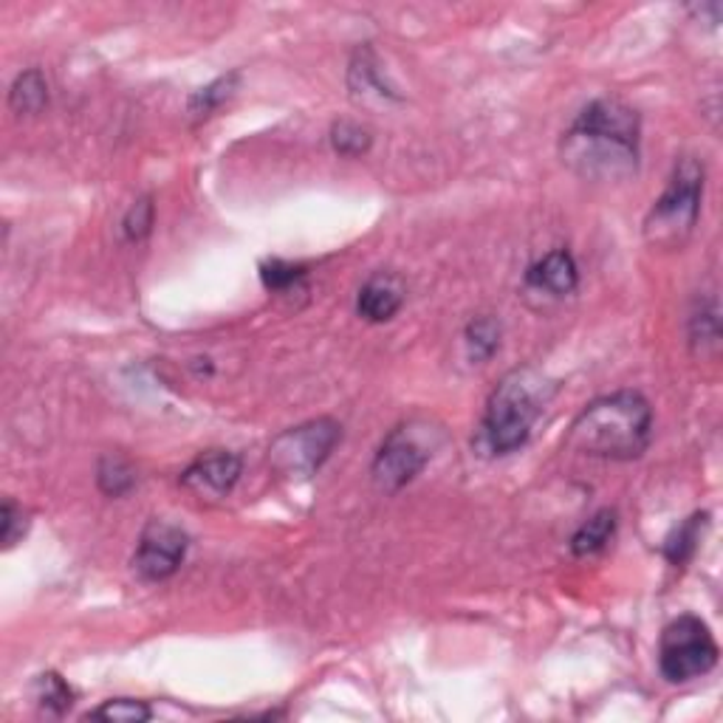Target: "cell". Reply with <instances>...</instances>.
<instances>
[{
	"instance_id": "1",
	"label": "cell",
	"mask_w": 723,
	"mask_h": 723,
	"mask_svg": "<svg viewBox=\"0 0 723 723\" xmlns=\"http://www.w3.org/2000/svg\"><path fill=\"white\" fill-rule=\"evenodd\" d=\"M560 156L576 176L621 181L639 173L641 123L630 105L602 96L585 105L560 139Z\"/></svg>"
},
{
	"instance_id": "2",
	"label": "cell",
	"mask_w": 723,
	"mask_h": 723,
	"mask_svg": "<svg viewBox=\"0 0 723 723\" xmlns=\"http://www.w3.org/2000/svg\"><path fill=\"white\" fill-rule=\"evenodd\" d=\"M653 410L636 391H619L594 398L576 416L568 433V447L588 458L634 461L650 447Z\"/></svg>"
},
{
	"instance_id": "3",
	"label": "cell",
	"mask_w": 723,
	"mask_h": 723,
	"mask_svg": "<svg viewBox=\"0 0 723 723\" xmlns=\"http://www.w3.org/2000/svg\"><path fill=\"white\" fill-rule=\"evenodd\" d=\"M554 396L557 382L549 373L534 365L512 368L489 396L480 422V444L489 455L518 453L532 438L534 424L543 418Z\"/></svg>"
},
{
	"instance_id": "4",
	"label": "cell",
	"mask_w": 723,
	"mask_h": 723,
	"mask_svg": "<svg viewBox=\"0 0 723 723\" xmlns=\"http://www.w3.org/2000/svg\"><path fill=\"white\" fill-rule=\"evenodd\" d=\"M704 199V164L695 156L676 161L664 192L645 219V241L653 249H681L690 241Z\"/></svg>"
},
{
	"instance_id": "5",
	"label": "cell",
	"mask_w": 723,
	"mask_h": 723,
	"mask_svg": "<svg viewBox=\"0 0 723 723\" xmlns=\"http://www.w3.org/2000/svg\"><path fill=\"white\" fill-rule=\"evenodd\" d=\"M444 442L442 429L429 422H404L387 433L373 458L371 478L382 492H398L410 480L422 475V469L433 461L438 444Z\"/></svg>"
},
{
	"instance_id": "6",
	"label": "cell",
	"mask_w": 723,
	"mask_h": 723,
	"mask_svg": "<svg viewBox=\"0 0 723 723\" xmlns=\"http://www.w3.org/2000/svg\"><path fill=\"white\" fill-rule=\"evenodd\" d=\"M717 641L710 625L684 614L672 619L659 641V672L667 684H690L717 664Z\"/></svg>"
},
{
	"instance_id": "7",
	"label": "cell",
	"mask_w": 723,
	"mask_h": 723,
	"mask_svg": "<svg viewBox=\"0 0 723 723\" xmlns=\"http://www.w3.org/2000/svg\"><path fill=\"white\" fill-rule=\"evenodd\" d=\"M342 427L333 418H315L297 424L272 442L269 467L280 478L306 480L328 461V455L340 444Z\"/></svg>"
},
{
	"instance_id": "8",
	"label": "cell",
	"mask_w": 723,
	"mask_h": 723,
	"mask_svg": "<svg viewBox=\"0 0 723 723\" xmlns=\"http://www.w3.org/2000/svg\"><path fill=\"white\" fill-rule=\"evenodd\" d=\"M187 545H190V540H187V534L181 532L179 525L153 520V523L145 525L139 545H136L134 571L141 580H148V583L170 580L181 568V563H184Z\"/></svg>"
},
{
	"instance_id": "9",
	"label": "cell",
	"mask_w": 723,
	"mask_h": 723,
	"mask_svg": "<svg viewBox=\"0 0 723 723\" xmlns=\"http://www.w3.org/2000/svg\"><path fill=\"white\" fill-rule=\"evenodd\" d=\"M241 469H244V464H241V458H237L235 453L210 449V453L195 458V461L181 472V487L206 500L226 498V495L235 489L237 478H241Z\"/></svg>"
},
{
	"instance_id": "10",
	"label": "cell",
	"mask_w": 723,
	"mask_h": 723,
	"mask_svg": "<svg viewBox=\"0 0 723 723\" xmlns=\"http://www.w3.org/2000/svg\"><path fill=\"white\" fill-rule=\"evenodd\" d=\"M404 297H407V288H404V280L396 275V272H376L373 277H368V283L359 288L357 295V315L365 322H387L402 311Z\"/></svg>"
},
{
	"instance_id": "11",
	"label": "cell",
	"mask_w": 723,
	"mask_h": 723,
	"mask_svg": "<svg viewBox=\"0 0 723 723\" xmlns=\"http://www.w3.org/2000/svg\"><path fill=\"white\" fill-rule=\"evenodd\" d=\"M348 88H351V96L357 105L402 103V96L396 94V88L387 85V79L382 77L376 54H373L368 45L357 49V54H353L351 68H348Z\"/></svg>"
},
{
	"instance_id": "12",
	"label": "cell",
	"mask_w": 723,
	"mask_h": 723,
	"mask_svg": "<svg viewBox=\"0 0 723 723\" xmlns=\"http://www.w3.org/2000/svg\"><path fill=\"white\" fill-rule=\"evenodd\" d=\"M525 286L549 297H568L580 286L576 261L568 249H554L525 272Z\"/></svg>"
},
{
	"instance_id": "13",
	"label": "cell",
	"mask_w": 723,
	"mask_h": 723,
	"mask_svg": "<svg viewBox=\"0 0 723 723\" xmlns=\"http://www.w3.org/2000/svg\"><path fill=\"white\" fill-rule=\"evenodd\" d=\"M616 534V512L614 509H599L591 520H585L571 538V554L574 557H594L599 551L608 549Z\"/></svg>"
},
{
	"instance_id": "14",
	"label": "cell",
	"mask_w": 723,
	"mask_h": 723,
	"mask_svg": "<svg viewBox=\"0 0 723 723\" xmlns=\"http://www.w3.org/2000/svg\"><path fill=\"white\" fill-rule=\"evenodd\" d=\"M9 105H12L14 114H40V110L49 105V83L40 74L38 68L23 71L18 79H14L12 91H9Z\"/></svg>"
},
{
	"instance_id": "15",
	"label": "cell",
	"mask_w": 723,
	"mask_h": 723,
	"mask_svg": "<svg viewBox=\"0 0 723 723\" xmlns=\"http://www.w3.org/2000/svg\"><path fill=\"white\" fill-rule=\"evenodd\" d=\"M706 523H710V514L695 512L692 518H687L684 523L676 529V532L667 538L664 554L672 565H684L690 563V557L695 554L698 543H701V534H704Z\"/></svg>"
},
{
	"instance_id": "16",
	"label": "cell",
	"mask_w": 723,
	"mask_h": 723,
	"mask_svg": "<svg viewBox=\"0 0 723 723\" xmlns=\"http://www.w3.org/2000/svg\"><path fill=\"white\" fill-rule=\"evenodd\" d=\"M464 342H467L469 359L483 365L500 348V322L489 315L475 317L467 326V331H464Z\"/></svg>"
},
{
	"instance_id": "17",
	"label": "cell",
	"mask_w": 723,
	"mask_h": 723,
	"mask_svg": "<svg viewBox=\"0 0 723 723\" xmlns=\"http://www.w3.org/2000/svg\"><path fill=\"white\" fill-rule=\"evenodd\" d=\"M235 88H237V74L232 71V74H226V77H219L215 83H210V85H204L201 91H195V94L190 96V105H187V110H190V116L195 119V123H201V119H210V116L215 114V110H219L232 94H235Z\"/></svg>"
},
{
	"instance_id": "18",
	"label": "cell",
	"mask_w": 723,
	"mask_h": 723,
	"mask_svg": "<svg viewBox=\"0 0 723 723\" xmlns=\"http://www.w3.org/2000/svg\"><path fill=\"white\" fill-rule=\"evenodd\" d=\"M690 342L701 357L704 353H717L721 345V322H717V302L710 300V306H701L698 315L690 320Z\"/></svg>"
},
{
	"instance_id": "19",
	"label": "cell",
	"mask_w": 723,
	"mask_h": 723,
	"mask_svg": "<svg viewBox=\"0 0 723 723\" xmlns=\"http://www.w3.org/2000/svg\"><path fill=\"white\" fill-rule=\"evenodd\" d=\"M96 480H99V489L110 498H123L134 489L136 475L134 467H130L125 458L119 455H105L103 461H99V469H96Z\"/></svg>"
},
{
	"instance_id": "20",
	"label": "cell",
	"mask_w": 723,
	"mask_h": 723,
	"mask_svg": "<svg viewBox=\"0 0 723 723\" xmlns=\"http://www.w3.org/2000/svg\"><path fill=\"white\" fill-rule=\"evenodd\" d=\"M308 272L297 263H286V261H266L261 266V280L263 286L275 291V295H288V291H297L306 280Z\"/></svg>"
},
{
	"instance_id": "21",
	"label": "cell",
	"mask_w": 723,
	"mask_h": 723,
	"mask_svg": "<svg viewBox=\"0 0 723 723\" xmlns=\"http://www.w3.org/2000/svg\"><path fill=\"white\" fill-rule=\"evenodd\" d=\"M150 706L145 701H134V698H114V701H105L103 706H96L94 712H88V717L94 721H108V723H145L150 721Z\"/></svg>"
},
{
	"instance_id": "22",
	"label": "cell",
	"mask_w": 723,
	"mask_h": 723,
	"mask_svg": "<svg viewBox=\"0 0 723 723\" xmlns=\"http://www.w3.org/2000/svg\"><path fill=\"white\" fill-rule=\"evenodd\" d=\"M38 701L40 706H43V712L60 717L74 704V692H71V687L60 679L57 672H45L38 681Z\"/></svg>"
},
{
	"instance_id": "23",
	"label": "cell",
	"mask_w": 723,
	"mask_h": 723,
	"mask_svg": "<svg viewBox=\"0 0 723 723\" xmlns=\"http://www.w3.org/2000/svg\"><path fill=\"white\" fill-rule=\"evenodd\" d=\"M371 130L362 128V125L357 123H348V119H342V123H337L331 128V148L337 150L340 156H362L371 150Z\"/></svg>"
},
{
	"instance_id": "24",
	"label": "cell",
	"mask_w": 723,
	"mask_h": 723,
	"mask_svg": "<svg viewBox=\"0 0 723 723\" xmlns=\"http://www.w3.org/2000/svg\"><path fill=\"white\" fill-rule=\"evenodd\" d=\"M29 532V514L23 512V506L14 503L12 498L3 500V512H0V543L3 549H14L18 540L26 538Z\"/></svg>"
},
{
	"instance_id": "25",
	"label": "cell",
	"mask_w": 723,
	"mask_h": 723,
	"mask_svg": "<svg viewBox=\"0 0 723 723\" xmlns=\"http://www.w3.org/2000/svg\"><path fill=\"white\" fill-rule=\"evenodd\" d=\"M150 226H153V201L150 199L136 201L123 221L125 237H128V241H141V237L150 232Z\"/></svg>"
}]
</instances>
